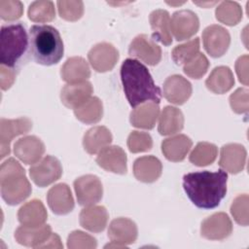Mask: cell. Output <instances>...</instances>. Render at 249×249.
Wrapping results in <instances>:
<instances>
[{"label": "cell", "instance_id": "1", "mask_svg": "<svg viewBox=\"0 0 249 249\" xmlns=\"http://www.w3.org/2000/svg\"><path fill=\"white\" fill-rule=\"evenodd\" d=\"M228 174L219 169L191 172L183 177V188L190 200L197 207L212 209L217 207L227 193Z\"/></svg>", "mask_w": 249, "mask_h": 249}, {"label": "cell", "instance_id": "2", "mask_svg": "<svg viewBox=\"0 0 249 249\" xmlns=\"http://www.w3.org/2000/svg\"><path fill=\"white\" fill-rule=\"evenodd\" d=\"M121 80L125 97L132 108L145 102L160 103L161 92L148 68L140 61L125 59L121 66Z\"/></svg>", "mask_w": 249, "mask_h": 249}, {"label": "cell", "instance_id": "3", "mask_svg": "<svg viewBox=\"0 0 249 249\" xmlns=\"http://www.w3.org/2000/svg\"><path fill=\"white\" fill-rule=\"evenodd\" d=\"M28 41L32 58L39 64H56L63 56V42L53 26L47 24L31 26Z\"/></svg>", "mask_w": 249, "mask_h": 249}, {"label": "cell", "instance_id": "4", "mask_svg": "<svg viewBox=\"0 0 249 249\" xmlns=\"http://www.w3.org/2000/svg\"><path fill=\"white\" fill-rule=\"evenodd\" d=\"M0 187L2 198L9 205H17L22 202L32 192L24 168L13 158L8 159L1 164Z\"/></svg>", "mask_w": 249, "mask_h": 249}, {"label": "cell", "instance_id": "5", "mask_svg": "<svg viewBox=\"0 0 249 249\" xmlns=\"http://www.w3.org/2000/svg\"><path fill=\"white\" fill-rule=\"evenodd\" d=\"M28 38L21 23L3 25L0 32V62L13 67L27 48Z\"/></svg>", "mask_w": 249, "mask_h": 249}, {"label": "cell", "instance_id": "6", "mask_svg": "<svg viewBox=\"0 0 249 249\" xmlns=\"http://www.w3.org/2000/svg\"><path fill=\"white\" fill-rule=\"evenodd\" d=\"M62 174L60 161L53 157L46 156L40 161L34 163L29 169L32 181L39 187H47L57 181Z\"/></svg>", "mask_w": 249, "mask_h": 249}, {"label": "cell", "instance_id": "7", "mask_svg": "<svg viewBox=\"0 0 249 249\" xmlns=\"http://www.w3.org/2000/svg\"><path fill=\"white\" fill-rule=\"evenodd\" d=\"M74 190L80 205L90 206L97 203L103 195L101 181L95 175L88 174L74 181Z\"/></svg>", "mask_w": 249, "mask_h": 249}, {"label": "cell", "instance_id": "8", "mask_svg": "<svg viewBox=\"0 0 249 249\" xmlns=\"http://www.w3.org/2000/svg\"><path fill=\"white\" fill-rule=\"evenodd\" d=\"M137 226L136 224L127 218L114 219L108 229V237L112 244H108L107 247H126V245L135 242L137 238Z\"/></svg>", "mask_w": 249, "mask_h": 249}, {"label": "cell", "instance_id": "9", "mask_svg": "<svg viewBox=\"0 0 249 249\" xmlns=\"http://www.w3.org/2000/svg\"><path fill=\"white\" fill-rule=\"evenodd\" d=\"M128 53L151 66L157 65L161 59L160 47L146 34H140L132 40Z\"/></svg>", "mask_w": 249, "mask_h": 249}, {"label": "cell", "instance_id": "10", "mask_svg": "<svg viewBox=\"0 0 249 249\" xmlns=\"http://www.w3.org/2000/svg\"><path fill=\"white\" fill-rule=\"evenodd\" d=\"M32 128V123L28 118H18L8 120L2 118L0 120V146L1 159L10 154L11 141L21 134L27 133Z\"/></svg>", "mask_w": 249, "mask_h": 249}, {"label": "cell", "instance_id": "11", "mask_svg": "<svg viewBox=\"0 0 249 249\" xmlns=\"http://www.w3.org/2000/svg\"><path fill=\"white\" fill-rule=\"evenodd\" d=\"M202 42L205 51L213 57L222 56L229 49L231 36L224 27L212 24L207 26L202 32Z\"/></svg>", "mask_w": 249, "mask_h": 249}, {"label": "cell", "instance_id": "12", "mask_svg": "<svg viewBox=\"0 0 249 249\" xmlns=\"http://www.w3.org/2000/svg\"><path fill=\"white\" fill-rule=\"evenodd\" d=\"M199 28L197 16L190 10L177 11L170 19V30L177 41H183L194 36Z\"/></svg>", "mask_w": 249, "mask_h": 249}, {"label": "cell", "instance_id": "13", "mask_svg": "<svg viewBox=\"0 0 249 249\" xmlns=\"http://www.w3.org/2000/svg\"><path fill=\"white\" fill-rule=\"evenodd\" d=\"M88 58L95 71L103 73L114 68L119 59V52L110 43H98L90 49Z\"/></svg>", "mask_w": 249, "mask_h": 249}, {"label": "cell", "instance_id": "14", "mask_svg": "<svg viewBox=\"0 0 249 249\" xmlns=\"http://www.w3.org/2000/svg\"><path fill=\"white\" fill-rule=\"evenodd\" d=\"M232 231V224L229 216L224 212L215 213L207 217L201 223V235L210 240H222Z\"/></svg>", "mask_w": 249, "mask_h": 249}, {"label": "cell", "instance_id": "15", "mask_svg": "<svg viewBox=\"0 0 249 249\" xmlns=\"http://www.w3.org/2000/svg\"><path fill=\"white\" fill-rule=\"evenodd\" d=\"M192 91L191 83L181 75H171L163 83L164 98L176 105L184 104L190 98Z\"/></svg>", "mask_w": 249, "mask_h": 249}, {"label": "cell", "instance_id": "16", "mask_svg": "<svg viewBox=\"0 0 249 249\" xmlns=\"http://www.w3.org/2000/svg\"><path fill=\"white\" fill-rule=\"evenodd\" d=\"M246 150L241 144L231 143L221 148L219 165L224 170L236 174L242 171L246 163Z\"/></svg>", "mask_w": 249, "mask_h": 249}, {"label": "cell", "instance_id": "17", "mask_svg": "<svg viewBox=\"0 0 249 249\" xmlns=\"http://www.w3.org/2000/svg\"><path fill=\"white\" fill-rule=\"evenodd\" d=\"M14 153L25 164H34L39 161L45 153V145L38 137L29 135L18 139L15 143Z\"/></svg>", "mask_w": 249, "mask_h": 249}, {"label": "cell", "instance_id": "18", "mask_svg": "<svg viewBox=\"0 0 249 249\" xmlns=\"http://www.w3.org/2000/svg\"><path fill=\"white\" fill-rule=\"evenodd\" d=\"M47 201L51 210L56 215L68 214L75 205L71 190L64 183L56 184L49 190Z\"/></svg>", "mask_w": 249, "mask_h": 249}, {"label": "cell", "instance_id": "19", "mask_svg": "<svg viewBox=\"0 0 249 249\" xmlns=\"http://www.w3.org/2000/svg\"><path fill=\"white\" fill-rule=\"evenodd\" d=\"M96 163L103 169L117 173L125 174L126 155L120 146H107L98 153Z\"/></svg>", "mask_w": 249, "mask_h": 249}, {"label": "cell", "instance_id": "20", "mask_svg": "<svg viewBox=\"0 0 249 249\" xmlns=\"http://www.w3.org/2000/svg\"><path fill=\"white\" fill-rule=\"evenodd\" d=\"M92 91V86L88 81L67 84L61 90V102L67 108L74 110L90 98Z\"/></svg>", "mask_w": 249, "mask_h": 249}, {"label": "cell", "instance_id": "21", "mask_svg": "<svg viewBox=\"0 0 249 249\" xmlns=\"http://www.w3.org/2000/svg\"><path fill=\"white\" fill-rule=\"evenodd\" d=\"M162 164L154 156L138 158L133 163V174L135 178L144 183H153L161 175Z\"/></svg>", "mask_w": 249, "mask_h": 249}, {"label": "cell", "instance_id": "22", "mask_svg": "<svg viewBox=\"0 0 249 249\" xmlns=\"http://www.w3.org/2000/svg\"><path fill=\"white\" fill-rule=\"evenodd\" d=\"M193 146L190 137L185 134H178L164 139L161 142V152L170 161H182Z\"/></svg>", "mask_w": 249, "mask_h": 249}, {"label": "cell", "instance_id": "23", "mask_svg": "<svg viewBox=\"0 0 249 249\" xmlns=\"http://www.w3.org/2000/svg\"><path fill=\"white\" fill-rule=\"evenodd\" d=\"M52 234V228L49 225H41L37 227L21 226L16 230V240L27 247L37 248L40 244L45 242Z\"/></svg>", "mask_w": 249, "mask_h": 249}, {"label": "cell", "instance_id": "24", "mask_svg": "<svg viewBox=\"0 0 249 249\" xmlns=\"http://www.w3.org/2000/svg\"><path fill=\"white\" fill-rule=\"evenodd\" d=\"M150 24L153 30V40L160 42L164 46L172 43V34L170 30V17L165 10H155L150 14Z\"/></svg>", "mask_w": 249, "mask_h": 249}, {"label": "cell", "instance_id": "25", "mask_svg": "<svg viewBox=\"0 0 249 249\" xmlns=\"http://www.w3.org/2000/svg\"><path fill=\"white\" fill-rule=\"evenodd\" d=\"M107 222L108 212L104 206L90 205L84 208L80 213V225L91 232L104 231Z\"/></svg>", "mask_w": 249, "mask_h": 249}, {"label": "cell", "instance_id": "26", "mask_svg": "<svg viewBox=\"0 0 249 249\" xmlns=\"http://www.w3.org/2000/svg\"><path fill=\"white\" fill-rule=\"evenodd\" d=\"M160 117V107L155 102H145L135 107L130 113V123L133 126L152 129Z\"/></svg>", "mask_w": 249, "mask_h": 249}, {"label": "cell", "instance_id": "27", "mask_svg": "<svg viewBox=\"0 0 249 249\" xmlns=\"http://www.w3.org/2000/svg\"><path fill=\"white\" fill-rule=\"evenodd\" d=\"M60 75L63 81L68 84H75L87 81L90 76V70L85 58L73 56L68 58L62 65Z\"/></svg>", "mask_w": 249, "mask_h": 249}, {"label": "cell", "instance_id": "28", "mask_svg": "<svg viewBox=\"0 0 249 249\" xmlns=\"http://www.w3.org/2000/svg\"><path fill=\"white\" fill-rule=\"evenodd\" d=\"M47 218V210L39 199H32L26 202L18 209V219L22 226H41L44 225Z\"/></svg>", "mask_w": 249, "mask_h": 249}, {"label": "cell", "instance_id": "29", "mask_svg": "<svg viewBox=\"0 0 249 249\" xmlns=\"http://www.w3.org/2000/svg\"><path fill=\"white\" fill-rule=\"evenodd\" d=\"M112 139L113 137L110 130L105 126L98 125L89 129L85 133L83 145L89 154L94 155L109 146Z\"/></svg>", "mask_w": 249, "mask_h": 249}, {"label": "cell", "instance_id": "30", "mask_svg": "<svg viewBox=\"0 0 249 249\" xmlns=\"http://www.w3.org/2000/svg\"><path fill=\"white\" fill-rule=\"evenodd\" d=\"M206 88L217 94L229 91L234 85V78L231 70L227 66H218L212 70L205 81Z\"/></svg>", "mask_w": 249, "mask_h": 249}, {"label": "cell", "instance_id": "31", "mask_svg": "<svg viewBox=\"0 0 249 249\" xmlns=\"http://www.w3.org/2000/svg\"><path fill=\"white\" fill-rule=\"evenodd\" d=\"M184 116L176 107L165 106L161 111L158 130L161 135L175 134L183 129Z\"/></svg>", "mask_w": 249, "mask_h": 249}, {"label": "cell", "instance_id": "32", "mask_svg": "<svg viewBox=\"0 0 249 249\" xmlns=\"http://www.w3.org/2000/svg\"><path fill=\"white\" fill-rule=\"evenodd\" d=\"M76 118L85 124H96L102 119L103 105L101 100L96 97L89 98L78 108L74 109Z\"/></svg>", "mask_w": 249, "mask_h": 249}, {"label": "cell", "instance_id": "33", "mask_svg": "<svg viewBox=\"0 0 249 249\" xmlns=\"http://www.w3.org/2000/svg\"><path fill=\"white\" fill-rule=\"evenodd\" d=\"M215 15L220 22L232 26L241 20L242 9L237 2L224 1L216 8Z\"/></svg>", "mask_w": 249, "mask_h": 249}, {"label": "cell", "instance_id": "34", "mask_svg": "<svg viewBox=\"0 0 249 249\" xmlns=\"http://www.w3.org/2000/svg\"><path fill=\"white\" fill-rule=\"evenodd\" d=\"M217 147L208 142H199L194 148L190 155V161L196 166H205L211 164L217 157Z\"/></svg>", "mask_w": 249, "mask_h": 249}, {"label": "cell", "instance_id": "35", "mask_svg": "<svg viewBox=\"0 0 249 249\" xmlns=\"http://www.w3.org/2000/svg\"><path fill=\"white\" fill-rule=\"evenodd\" d=\"M28 18L34 22H48L55 18V9L52 1H35L28 8Z\"/></svg>", "mask_w": 249, "mask_h": 249}, {"label": "cell", "instance_id": "36", "mask_svg": "<svg viewBox=\"0 0 249 249\" xmlns=\"http://www.w3.org/2000/svg\"><path fill=\"white\" fill-rule=\"evenodd\" d=\"M199 53V38H195L185 44L176 46L171 53L172 59L178 65L185 64Z\"/></svg>", "mask_w": 249, "mask_h": 249}, {"label": "cell", "instance_id": "37", "mask_svg": "<svg viewBox=\"0 0 249 249\" xmlns=\"http://www.w3.org/2000/svg\"><path fill=\"white\" fill-rule=\"evenodd\" d=\"M208 67L209 61L207 57L203 53H198L194 58L184 64L183 71L190 78L200 79L207 72Z\"/></svg>", "mask_w": 249, "mask_h": 249}, {"label": "cell", "instance_id": "38", "mask_svg": "<svg viewBox=\"0 0 249 249\" xmlns=\"http://www.w3.org/2000/svg\"><path fill=\"white\" fill-rule=\"evenodd\" d=\"M153 147L151 135L143 131H131L127 138V148L131 153L150 151Z\"/></svg>", "mask_w": 249, "mask_h": 249}, {"label": "cell", "instance_id": "39", "mask_svg": "<svg viewBox=\"0 0 249 249\" xmlns=\"http://www.w3.org/2000/svg\"><path fill=\"white\" fill-rule=\"evenodd\" d=\"M57 9L61 18L76 21L84 14V3L82 1H57Z\"/></svg>", "mask_w": 249, "mask_h": 249}, {"label": "cell", "instance_id": "40", "mask_svg": "<svg viewBox=\"0 0 249 249\" xmlns=\"http://www.w3.org/2000/svg\"><path fill=\"white\" fill-rule=\"evenodd\" d=\"M248 195H238L232 201L231 206V213L235 222L241 226H248Z\"/></svg>", "mask_w": 249, "mask_h": 249}, {"label": "cell", "instance_id": "41", "mask_svg": "<svg viewBox=\"0 0 249 249\" xmlns=\"http://www.w3.org/2000/svg\"><path fill=\"white\" fill-rule=\"evenodd\" d=\"M96 246V239L93 236L81 231H72L67 238V247L70 249L95 248Z\"/></svg>", "mask_w": 249, "mask_h": 249}, {"label": "cell", "instance_id": "42", "mask_svg": "<svg viewBox=\"0 0 249 249\" xmlns=\"http://www.w3.org/2000/svg\"><path fill=\"white\" fill-rule=\"evenodd\" d=\"M23 5L20 1H0V16L4 20H15L21 17Z\"/></svg>", "mask_w": 249, "mask_h": 249}, {"label": "cell", "instance_id": "43", "mask_svg": "<svg viewBox=\"0 0 249 249\" xmlns=\"http://www.w3.org/2000/svg\"><path fill=\"white\" fill-rule=\"evenodd\" d=\"M230 104L237 114H247L249 108V91L247 89H237L230 96Z\"/></svg>", "mask_w": 249, "mask_h": 249}, {"label": "cell", "instance_id": "44", "mask_svg": "<svg viewBox=\"0 0 249 249\" xmlns=\"http://www.w3.org/2000/svg\"><path fill=\"white\" fill-rule=\"evenodd\" d=\"M235 71L240 83L244 86L248 85V55L240 56L235 62Z\"/></svg>", "mask_w": 249, "mask_h": 249}, {"label": "cell", "instance_id": "45", "mask_svg": "<svg viewBox=\"0 0 249 249\" xmlns=\"http://www.w3.org/2000/svg\"><path fill=\"white\" fill-rule=\"evenodd\" d=\"M0 72H1V78H0L1 89L3 90L10 89L15 81V78H16L15 72L12 69L5 68L4 65H1Z\"/></svg>", "mask_w": 249, "mask_h": 249}, {"label": "cell", "instance_id": "46", "mask_svg": "<svg viewBox=\"0 0 249 249\" xmlns=\"http://www.w3.org/2000/svg\"><path fill=\"white\" fill-rule=\"evenodd\" d=\"M62 244L60 242V238L56 233H53L49 236V238L40 244L37 248H62Z\"/></svg>", "mask_w": 249, "mask_h": 249}]
</instances>
